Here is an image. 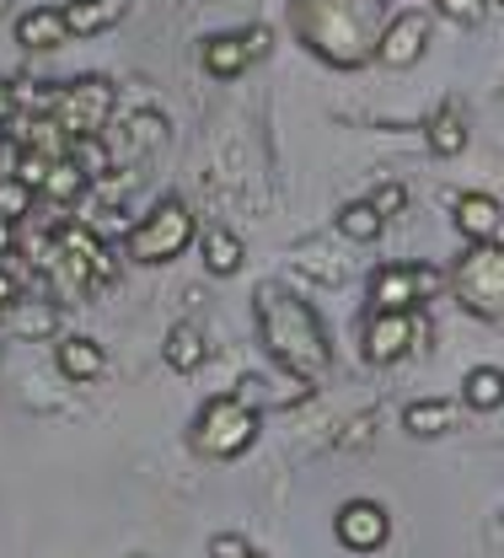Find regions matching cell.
<instances>
[{
  "mask_svg": "<svg viewBox=\"0 0 504 558\" xmlns=\"http://www.w3.org/2000/svg\"><path fill=\"white\" fill-rule=\"evenodd\" d=\"M253 301H258V339L274 354V365L290 371L295 381H322L328 365H333V349H328L317 312L280 284H258Z\"/></svg>",
  "mask_w": 504,
  "mask_h": 558,
  "instance_id": "6da1fadb",
  "label": "cell"
},
{
  "mask_svg": "<svg viewBox=\"0 0 504 558\" xmlns=\"http://www.w3.org/2000/svg\"><path fill=\"white\" fill-rule=\"evenodd\" d=\"M300 44L339 70H355L381 44V5L376 0H295L290 11Z\"/></svg>",
  "mask_w": 504,
  "mask_h": 558,
  "instance_id": "7a4b0ae2",
  "label": "cell"
},
{
  "mask_svg": "<svg viewBox=\"0 0 504 558\" xmlns=\"http://www.w3.org/2000/svg\"><path fill=\"white\" fill-rule=\"evenodd\" d=\"M258 429H263V424H258V409L225 392V398H210V403L199 409L194 440H199V451H205V457H216V462H231V457L253 451Z\"/></svg>",
  "mask_w": 504,
  "mask_h": 558,
  "instance_id": "3957f363",
  "label": "cell"
},
{
  "mask_svg": "<svg viewBox=\"0 0 504 558\" xmlns=\"http://www.w3.org/2000/svg\"><path fill=\"white\" fill-rule=\"evenodd\" d=\"M194 242V215L188 205H177V199H161V205L145 215L140 226L130 231V258L135 264H172L183 247Z\"/></svg>",
  "mask_w": 504,
  "mask_h": 558,
  "instance_id": "277c9868",
  "label": "cell"
},
{
  "mask_svg": "<svg viewBox=\"0 0 504 558\" xmlns=\"http://www.w3.org/2000/svg\"><path fill=\"white\" fill-rule=\"evenodd\" d=\"M451 284H456V295H462L467 312L500 317L504 312V247H494V242H472L467 258L456 264Z\"/></svg>",
  "mask_w": 504,
  "mask_h": 558,
  "instance_id": "5b68a950",
  "label": "cell"
},
{
  "mask_svg": "<svg viewBox=\"0 0 504 558\" xmlns=\"http://www.w3.org/2000/svg\"><path fill=\"white\" fill-rule=\"evenodd\" d=\"M113 108H119L113 81H102V75H81V81H71V86L54 97V113H49V119H54L71 140H81V135H102L108 119H113Z\"/></svg>",
  "mask_w": 504,
  "mask_h": 558,
  "instance_id": "8992f818",
  "label": "cell"
},
{
  "mask_svg": "<svg viewBox=\"0 0 504 558\" xmlns=\"http://www.w3.org/2000/svg\"><path fill=\"white\" fill-rule=\"evenodd\" d=\"M440 284H445V275L430 264H386V269L370 275V306L376 312H414Z\"/></svg>",
  "mask_w": 504,
  "mask_h": 558,
  "instance_id": "52a82bcc",
  "label": "cell"
},
{
  "mask_svg": "<svg viewBox=\"0 0 504 558\" xmlns=\"http://www.w3.org/2000/svg\"><path fill=\"white\" fill-rule=\"evenodd\" d=\"M54 247H60V269H65L75 284H86V290L113 284V253H108L86 226H60V231H54Z\"/></svg>",
  "mask_w": 504,
  "mask_h": 558,
  "instance_id": "ba28073f",
  "label": "cell"
},
{
  "mask_svg": "<svg viewBox=\"0 0 504 558\" xmlns=\"http://www.w3.org/2000/svg\"><path fill=\"white\" fill-rule=\"evenodd\" d=\"M425 49H430V11L408 5V11H397V16L381 27L376 60H381L386 70H408V65L425 60Z\"/></svg>",
  "mask_w": 504,
  "mask_h": 558,
  "instance_id": "9c48e42d",
  "label": "cell"
},
{
  "mask_svg": "<svg viewBox=\"0 0 504 558\" xmlns=\"http://www.w3.org/2000/svg\"><path fill=\"white\" fill-rule=\"evenodd\" d=\"M60 333V306L44 301V295H11L0 306V339L11 344H44Z\"/></svg>",
  "mask_w": 504,
  "mask_h": 558,
  "instance_id": "30bf717a",
  "label": "cell"
},
{
  "mask_svg": "<svg viewBox=\"0 0 504 558\" xmlns=\"http://www.w3.org/2000/svg\"><path fill=\"white\" fill-rule=\"evenodd\" d=\"M419 339H425V323H419L414 312H370V323H365V360L392 365V360H403Z\"/></svg>",
  "mask_w": 504,
  "mask_h": 558,
  "instance_id": "8fae6325",
  "label": "cell"
},
{
  "mask_svg": "<svg viewBox=\"0 0 504 558\" xmlns=\"http://www.w3.org/2000/svg\"><path fill=\"white\" fill-rule=\"evenodd\" d=\"M333 532H339V543H344V548H355V554H376V548H386V537H392V515H386L376 499H349V505L339 510Z\"/></svg>",
  "mask_w": 504,
  "mask_h": 558,
  "instance_id": "7c38bea8",
  "label": "cell"
},
{
  "mask_svg": "<svg viewBox=\"0 0 504 558\" xmlns=\"http://www.w3.org/2000/svg\"><path fill=\"white\" fill-rule=\"evenodd\" d=\"M65 38H71V27H65V11H54V5H33V11L16 16V44L22 49H60Z\"/></svg>",
  "mask_w": 504,
  "mask_h": 558,
  "instance_id": "4fadbf2b",
  "label": "cell"
},
{
  "mask_svg": "<svg viewBox=\"0 0 504 558\" xmlns=\"http://www.w3.org/2000/svg\"><path fill=\"white\" fill-rule=\"evenodd\" d=\"M65 11V27H71L75 38L86 33H108V27H119L124 22V11H130V0H71V5H60Z\"/></svg>",
  "mask_w": 504,
  "mask_h": 558,
  "instance_id": "5bb4252c",
  "label": "cell"
},
{
  "mask_svg": "<svg viewBox=\"0 0 504 558\" xmlns=\"http://www.w3.org/2000/svg\"><path fill=\"white\" fill-rule=\"evenodd\" d=\"M247 65H253L247 33H216V38L205 44V70H210L216 81H236Z\"/></svg>",
  "mask_w": 504,
  "mask_h": 558,
  "instance_id": "9a60e30c",
  "label": "cell"
},
{
  "mask_svg": "<svg viewBox=\"0 0 504 558\" xmlns=\"http://www.w3.org/2000/svg\"><path fill=\"white\" fill-rule=\"evenodd\" d=\"M102 365H108V354H102L97 339H86V333L60 339V376H71V381H97Z\"/></svg>",
  "mask_w": 504,
  "mask_h": 558,
  "instance_id": "2e32d148",
  "label": "cell"
},
{
  "mask_svg": "<svg viewBox=\"0 0 504 558\" xmlns=\"http://www.w3.org/2000/svg\"><path fill=\"white\" fill-rule=\"evenodd\" d=\"M456 231H462L467 242H494L500 205H494L489 194H462V199H456Z\"/></svg>",
  "mask_w": 504,
  "mask_h": 558,
  "instance_id": "e0dca14e",
  "label": "cell"
},
{
  "mask_svg": "<svg viewBox=\"0 0 504 558\" xmlns=\"http://www.w3.org/2000/svg\"><path fill=\"white\" fill-rule=\"evenodd\" d=\"M403 429H408V435H419V440H430V435H451V429H456V403H445V398H419V403H408V409H403Z\"/></svg>",
  "mask_w": 504,
  "mask_h": 558,
  "instance_id": "ac0fdd59",
  "label": "cell"
},
{
  "mask_svg": "<svg viewBox=\"0 0 504 558\" xmlns=\"http://www.w3.org/2000/svg\"><path fill=\"white\" fill-rule=\"evenodd\" d=\"M462 403H467L472 414H494V409H504V371L500 365H472L467 381H462Z\"/></svg>",
  "mask_w": 504,
  "mask_h": 558,
  "instance_id": "d6986e66",
  "label": "cell"
},
{
  "mask_svg": "<svg viewBox=\"0 0 504 558\" xmlns=\"http://www.w3.org/2000/svg\"><path fill=\"white\" fill-rule=\"evenodd\" d=\"M161 354H167V365H172V371H183V376H188V371H199V365L210 360V344H205V333H199L194 323H177V328L167 333V349H161Z\"/></svg>",
  "mask_w": 504,
  "mask_h": 558,
  "instance_id": "ffe728a7",
  "label": "cell"
},
{
  "mask_svg": "<svg viewBox=\"0 0 504 558\" xmlns=\"http://www.w3.org/2000/svg\"><path fill=\"white\" fill-rule=\"evenodd\" d=\"M430 150L434 156H462L467 150V119H462L456 102H445L430 119Z\"/></svg>",
  "mask_w": 504,
  "mask_h": 558,
  "instance_id": "44dd1931",
  "label": "cell"
},
{
  "mask_svg": "<svg viewBox=\"0 0 504 558\" xmlns=\"http://www.w3.org/2000/svg\"><path fill=\"white\" fill-rule=\"evenodd\" d=\"M86 183H91V178L75 167L71 156H60V161H49V178H44V189H38V194H44V199H54V205H75V199L86 194Z\"/></svg>",
  "mask_w": 504,
  "mask_h": 558,
  "instance_id": "7402d4cb",
  "label": "cell"
},
{
  "mask_svg": "<svg viewBox=\"0 0 504 558\" xmlns=\"http://www.w3.org/2000/svg\"><path fill=\"white\" fill-rule=\"evenodd\" d=\"M199 253H205V269H210V275H236V269H242V242H236V236H231V231H205V236H199Z\"/></svg>",
  "mask_w": 504,
  "mask_h": 558,
  "instance_id": "603a6c76",
  "label": "cell"
},
{
  "mask_svg": "<svg viewBox=\"0 0 504 558\" xmlns=\"http://www.w3.org/2000/svg\"><path fill=\"white\" fill-rule=\"evenodd\" d=\"M339 231H344L349 242H376V236L386 231V220L376 215V205H370V199H355V205L339 209Z\"/></svg>",
  "mask_w": 504,
  "mask_h": 558,
  "instance_id": "cb8c5ba5",
  "label": "cell"
},
{
  "mask_svg": "<svg viewBox=\"0 0 504 558\" xmlns=\"http://www.w3.org/2000/svg\"><path fill=\"white\" fill-rule=\"evenodd\" d=\"M71 161L97 183V178H108L113 172V150L102 145V135H81V140H71Z\"/></svg>",
  "mask_w": 504,
  "mask_h": 558,
  "instance_id": "d4e9b609",
  "label": "cell"
},
{
  "mask_svg": "<svg viewBox=\"0 0 504 558\" xmlns=\"http://www.w3.org/2000/svg\"><path fill=\"white\" fill-rule=\"evenodd\" d=\"M33 215V189L22 178H0V220H27Z\"/></svg>",
  "mask_w": 504,
  "mask_h": 558,
  "instance_id": "484cf974",
  "label": "cell"
},
{
  "mask_svg": "<svg viewBox=\"0 0 504 558\" xmlns=\"http://www.w3.org/2000/svg\"><path fill=\"white\" fill-rule=\"evenodd\" d=\"M161 140H167V119H161V113L130 119V150H150V145H161Z\"/></svg>",
  "mask_w": 504,
  "mask_h": 558,
  "instance_id": "4316f807",
  "label": "cell"
},
{
  "mask_svg": "<svg viewBox=\"0 0 504 558\" xmlns=\"http://www.w3.org/2000/svg\"><path fill=\"white\" fill-rule=\"evenodd\" d=\"M370 205H376L381 220H392V215H403V209H408V189H403V183H381V189L370 194Z\"/></svg>",
  "mask_w": 504,
  "mask_h": 558,
  "instance_id": "83f0119b",
  "label": "cell"
},
{
  "mask_svg": "<svg viewBox=\"0 0 504 558\" xmlns=\"http://www.w3.org/2000/svg\"><path fill=\"white\" fill-rule=\"evenodd\" d=\"M210 558H253V548H247V537L220 532V537H210Z\"/></svg>",
  "mask_w": 504,
  "mask_h": 558,
  "instance_id": "f1b7e54d",
  "label": "cell"
},
{
  "mask_svg": "<svg viewBox=\"0 0 504 558\" xmlns=\"http://www.w3.org/2000/svg\"><path fill=\"white\" fill-rule=\"evenodd\" d=\"M434 5H440V11L451 16V22H478L489 0H434Z\"/></svg>",
  "mask_w": 504,
  "mask_h": 558,
  "instance_id": "f546056e",
  "label": "cell"
},
{
  "mask_svg": "<svg viewBox=\"0 0 504 558\" xmlns=\"http://www.w3.org/2000/svg\"><path fill=\"white\" fill-rule=\"evenodd\" d=\"M247 49H253V60H263L274 49V33L269 27H247Z\"/></svg>",
  "mask_w": 504,
  "mask_h": 558,
  "instance_id": "4dcf8cb0",
  "label": "cell"
},
{
  "mask_svg": "<svg viewBox=\"0 0 504 558\" xmlns=\"http://www.w3.org/2000/svg\"><path fill=\"white\" fill-rule=\"evenodd\" d=\"M11 113H16V86H11V81H0V124H5Z\"/></svg>",
  "mask_w": 504,
  "mask_h": 558,
  "instance_id": "1f68e13d",
  "label": "cell"
},
{
  "mask_svg": "<svg viewBox=\"0 0 504 558\" xmlns=\"http://www.w3.org/2000/svg\"><path fill=\"white\" fill-rule=\"evenodd\" d=\"M11 253V220H0V258Z\"/></svg>",
  "mask_w": 504,
  "mask_h": 558,
  "instance_id": "d6a6232c",
  "label": "cell"
},
{
  "mask_svg": "<svg viewBox=\"0 0 504 558\" xmlns=\"http://www.w3.org/2000/svg\"><path fill=\"white\" fill-rule=\"evenodd\" d=\"M500 537H504V521H500Z\"/></svg>",
  "mask_w": 504,
  "mask_h": 558,
  "instance_id": "836d02e7",
  "label": "cell"
},
{
  "mask_svg": "<svg viewBox=\"0 0 504 558\" xmlns=\"http://www.w3.org/2000/svg\"><path fill=\"white\" fill-rule=\"evenodd\" d=\"M253 558H263V554H253Z\"/></svg>",
  "mask_w": 504,
  "mask_h": 558,
  "instance_id": "e575fe53",
  "label": "cell"
},
{
  "mask_svg": "<svg viewBox=\"0 0 504 558\" xmlns=\"http://www.w3.org/2000/svg\"><path fill=\"white\" fill-rule=\"evenodd\" d=\"M500 5H504V0H500Z\"/></svg>",
  "mask_w": 504,
  "mask_h": 558,
  "instance_id": "d590c367",
  "label": "cell"
}]
</instances>
